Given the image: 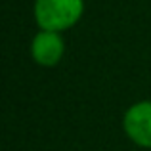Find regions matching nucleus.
I'll use <instances>...</instances> for the list:
<instances>
[{
    "label": "nucleus",
    "mask_w": 151,
    "mask_h": 151,
    "mask_svg": "<svg viewBox=\"0 0 151 151\" xmlns=\"http://www.w3.org/2000/svg\"><path fill=\"white\" fill-rule=\"evenodd\" d=\"M84 8V0H35L33 15L38 29L65 33L82 19Z\"/></svg>",
    "instance_id": "nucleus-1"
},
{
    "label": "nucleus",
    "mask_w": 151,
    "mask_h": 151,
    "mask_svg": "<svg viewBox=\"0 0 151 151\" xmlns=\"http://www.w3.org/2000/svg\"><path fill=\"white\" fill-rule=\"evenodd\" d=\"M122 130L138 147L151 149V100L136 101L124 111Z\"/></svg>",
    "instance_id": "nucleus-2"
},
{
    "label": "nucleus",
    "mask_w": 151,
    "mask_h": 151,
    "mask_svg": "<svg viewBox=\"0 0 151 151\" xmlns=\"http://www.w3.org/2000/svg\"><path fill=\"white\" fill-rule=\"evenodd\" d=\"M65 55L63 33L38 29L31 40V58L40 67H55Z\"/></svg>",
    "instance_id": "nucleus-3"
}]
</instances>
